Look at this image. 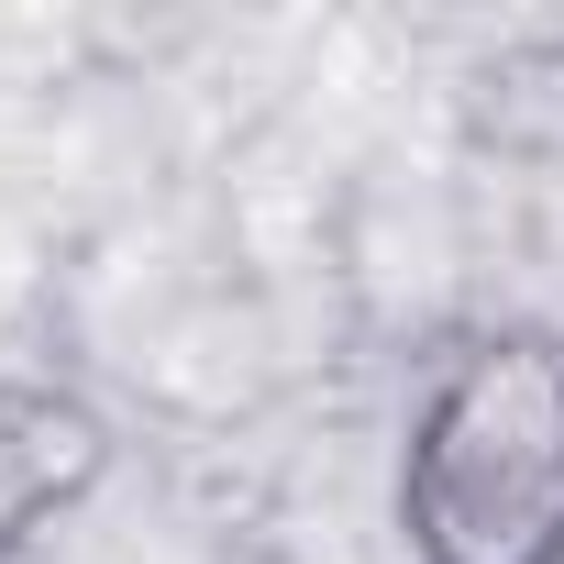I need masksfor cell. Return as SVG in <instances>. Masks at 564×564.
<instances>
[{
    "mask_svg": "<svg viewBox=\"0 0 564 564\" xmlns=\"http://www.w3.org/2000/svg\"><path fill=\"white\" fill-rule=\"evenodd\" d=\"M399 531L421 564H564V344H465L399 454Z\"/></svg>",
    "mask_w": 564,
    "mask_h": 564,
    "instance_id": "6da1fadb",
    "label": "cell"
},
{
    "mask_svg": "<svg viewBox=\"0 0 564 564\" xmlns=\"http://www.w3.org/2000/svg\"><path fill=\"white\" fill-rule=\"evenodd\" d=\"M100 421L56 388H0V553H23L89 476H100Z\"/></svg>",
    "mask_w": 564,
    "mask_h": 564,
    "instance_id": "7a4b0ae2",
    "label": "cell"
}]
</instances>
